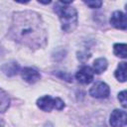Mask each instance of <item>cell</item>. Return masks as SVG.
Wrapping results in <instances>:
<instances>
[{
	"label": "cell",
	"instance_id": "5b68a950",
	"mask_svg": "<svg viewBox=\"0 0 127 127\" xmlns=\"http://www.w3.org/2000/svg\"><path fill=\"white\" fill-rule=\"evenodd\" d=\"M110 125L112 127H124L127 123V114L124 110L115 109L110 115Z\"/></svg>",
	"mask_w": 127,
	"mask_h": 127
},
{
	"label": "cell",
	"instance_id": "6da1fadb",
	"mask_svg": "<svg viewBox=\"0 0 127 127\" xmlns=\"http://www.w3.org/2000/svg\"><path fill=\"white\" fill-rule=\"evenodd\" d=\"M9 35L15 42L31 50L42 49L48 43V32L41 15L31 10L13 14Z\"/></svg>",
	"mask_w": 127,
	"mask_h": 127
},
{
	"label": "cell",
	"instance_id": "2e32d148",
	"mask_svg": "<svg viewBox=\"0 0 127 127\" xmlns=\"http://www.w3.org/2000/svg\"><path fill=\"white\" fill-rule=\"evenodd\" d=\"M60 77H62V78H64L65 80H67V81H71L72 80V78H71V76L68 74V73H63L62 72V74H58Z\"/></svg>",
	"mask_w": 127,
	"mask_h": 127
},
{
	"label": "cell",
	"instance_id": "7a4b0ae2",
	"mask_svg": "<svg viewBox=\"0 0 127 127\" xmlns=\"http://www.w3.org/2000/svg\"><path fill=\"white\" fill-rule=\"evenodd\" d=\"M70 4L71 1H59L55 5V12L59 16L62 29L66 33L74 31L77 26V12Z\"/></svg>",
	"mask_w": 127,
	"mask_h": 127
},
{
	"label": "cell",
	"instance_id": "8fae6325",
	"mask_svg": "<svg viewBox=\"0 0 127 127\" xmlns=\"http://www.w3.org/2000/svg\"><path fill=\"white\" fill-rule=\"evenodd\" d=\"M10 106V98L8 94L0 88V112H5Z\"/></svg>",
	"mask_w": 127,
	"mask_h": 127
},
{
	"label": "cell",
	"instance_id": "7c38bea8",
	"mask_svg": "<svg viewBox=\"0 0 127 127\" xmlns=\"http://www.w3.org/2000/svg\"><path fill=\"white\" fill-rule=\"evenodd\" d=\"M114 75L121 82H124L126 80V63L122 62L119 64L118 67L114 71Z\"/></svg>",
	"mask_w": 127,
	"mask_h": 127
},
{
	"label": "cell",
	"instance_id": "5bb4252c",
	"mask_svg": "<svg viewBox=\"0 0 127 127\" xmlns=\"http://www.w3.org/2000/svg\"><path fill=\"white\" fill-rule=\"evenodd\" d=\"M84 3L88 6V7H90V8H92V9H97V8H100L101 7V5H102V2L101 1H99V0H93V1H84Z\"/></svg>",
	"mask_w": 127,
	"mask_h": 127
},
{
	"label": "cell",
	"instance_id": "277c9868",
	"mask_svg": "<svg viewBox=\"0 0 127 127\" xmlns=\"http://www.w3.org/2000/svg\"><path fill=\"white\" fill-rule=\"evenodd\" d=\"M89 93L92 97L95 98H106L110 93V88L105 82L97 81L92 85L89 90Z\"/></svg>",
	"mask_w": 127,
	"mask_h": 127
},
{
	"label": "cell",
	"instance_id": "30bf717a",
	"mask_svg": "<svg viewBox=\"0 0 127 127\" xmlns=\"http://www.w3.org/2000/svg\"><path fill=\"white\" fill-rule=\"evenodd\" d=\"M107 65H108V63L106 61V59L104 58H99V59H96L93 63V72L95 73H101L103 72L106 68H107Z\"/></svg>",
	"mask_w": 127,
	"mask_h": 127
},
{
	"label": "cell",
	"instance_id": "4fadbf2b",
	"mask_svg": "<svg viewBox=\"0 0 127 127\" xmlns=\"http://www.w3.org/2000/svg\"><path fill=\"white\" fill-rule=\"evenodd\" d=\"M113 53L115 56L119 58L125 59L127 54H126V44H115L113 46Z\"/></svg>",
	"mask_w": 127,
	"mask_h": 127
},
{
	"label": "cell",
	"instance_id": "3957f363",
	"mask_svg": "<svg viewBox=\"0 0 127 127\" xmlns=\"http://www.w3.org/2000/svg\"><path fill=\"white\" fill-rule=\"evenodd\" d=\"M37 106L43 111L50 112L53 109H57V110L64 109V102L59 97H52L50 95H45V96L38 98Z\"/></svg>",
	"mask_w": 127,
	"mask_h": 127
},
{
	"label": "cell",
	"instance_id": "ba28073f",
	"mask_svg": "<svg viewBox=\"0 0 127 127\" xmlns=\"http://www.w3.org/2000/svg\"><path fill=\"white\" fill-rule=\"evenodd\" d=\"M21 75L22 78L29 83H35L41 78L40 72L32 67H24L21 70Z\"/></svg>",
	"mask_w": 127,
	"mask_h": 127
},
{
	"label": "cell",
	"instance_id": "e0dca14e",
	"mask_svg": "<svg viewBox=\"0 0 127 127\" xmlns=\"http://www.w3.org/2000/svg\"><path fill=\"white\" fill-rule=\"evenodd\" d=\"M0 127H4V124H3V122L0 120Z\"/></svg>",
	"mask_w": 127,
	"mask_h": 127
},
{
	"label": "cell",
	"instance_id": "9a60e30c",
	"mask_svg": "<svg viewBox=\"0 0 127 127\" xmlns=\"http://www.w3.org/2000/svg\"><path fill=\"white\" fill-rule=\"evenodd\" d=\"M118 99L121 102V105L125 108L127 106V101H126V90H122L121 92L118 93Z\"/></svg>",
	"mask_w": 127,
	"mask_h": 127
},
{
	"label": "cell",
	"instance_id": "8992f818",
	"mask_svg": "<svg viewBox=\"0 0 127 127\" xmlns=\"http://www.w3.org/2000/svg\"><path fill=\"white\" fill-rule=\"evenodd\" d=\"M93 75L94 72L92 68L87 65H84L77 70V72L75 73V78L77 79L78 82L82 84H88L93 80Z\"/></svg>",
	"mask_w": 127,
	"mask_h": 127
},
{
	"label": "cell",
	"instance_id": "52a82bcc",
	"mask_svg": "<svg viewBox=\"0 0 127 127\" xmlns=\"http://www.w3.org/2000/svg\"><path fill=\"white\" fill-rule=\"evenodd\" d=\"M110 24L120 30H126L127 28V20H126V15L121 12V11H115L110 18Z\"/></svg>",
	"mask_w": 127,
	"mask_h": 127
},
{
	"label": "cell",
	"instance_id": "9c48e42d",
	"mask_svg": "<svg viewBox=\"0 0 127 127\" xmlns=\"http://www.w3.org/2000/svg\"><path fill=\"white\" fill-rule=\"evenodd\" d=\"M1 70L3 71V73H5L8 76H13L15 74H17L20 70V66L16 62H9L7 64H4L1 66Z\"/></svg>",
	"mask_w": 127,
	"mask_h": 127
}]
</instances>
